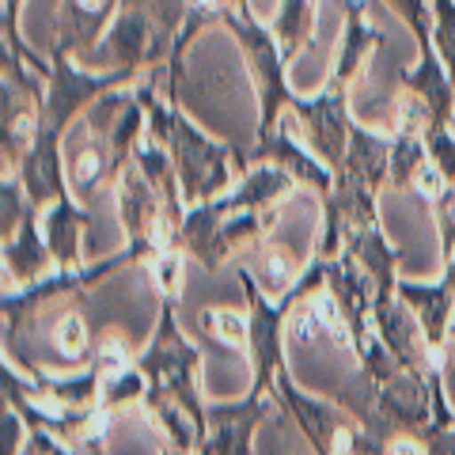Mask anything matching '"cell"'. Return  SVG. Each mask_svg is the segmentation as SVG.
Instances as JSON below:
<instances>
[{"mask_svg": "<svg viewBox=\"0 0 455 455\" xmlns=\"http://www.w3.org/2000/svg\"><path fill=\"white\" fill-rule=\"evenodd\" d=\"M179 171H182V194L190 202H209L212 194L224 187L228 167L220 160V148L205 145L202 137H194L190 130H179Z\"/></svg>", "mask_w": 455, "mask_h": 455, "instance_id": "obj_2", "label": "cell"}, {"mask_svg": "<svg viewBox=\"0 0 455 455\" xmlns=\"http://www.w3.org/2000/svg\"><path fill=\"white\" fill-rule=\"evenodd\" d=\"M190 4H197V8H217L220 0H190Z\"/></svg>", "mask_w": 455, "mask_h": 455, "instance_id": "obj_10", "label": "cell"}, {"mask_svg": "<svg viewBox=\"0 0 455 455\" xmlns=\"http://www.w3.org/2000/svg\"><path fill=\"white\" fill-rule=\"evenodd\" d=\"M88 224V217L68 202V197H57V202L42 212V235H46V247L53 254L57 269H76L80 266V228Z\"/></svg>", "mask_w": 455, "mask_h": 455, "instance_id": "obj_3", "label": "cell"}, {"mask_svg": "<svg viewBox=\"0 0 455 455\" xmlns=\"http://www.w3.org/2000/svg\"><path fill=\"white\" fill-rule=\"evenodd\" d=\"M107 164H110V156L95 137L68 140V148H65V179H68V187H73L76 194L95 190V182L107 175Z\"/></svg>", "mask_w": 455, "mask_h": 455, "instance_id": "obj_5", "label": "cell"}, {"mask_svg": "<svg viewBox=\"0 0 455 455\" xmlns=\"http://www.w3.org/2000/svg\"><path fill=\"white\" fill-rule=\"evenodd\" d=\"M448 353H455V319H451V326H448Z\"/></svg>", "mask_w": 455, "mask_h": 455, "instance_id": "obj_9", "label": "cell"}, {"mask_svg": "<svg viewBox=\"0 0 455 455\" xmlns=\"http://www.w3.org/2000/svg\"><path fill=\"white\" fill-rule=\"evenodd\" d=\"M182 266H187V259H182V247H167V251H156L152 259L145 262L148 277L156 281V289H160L164 300L175 304V296L182 289Z\"/></svg>", "mask_w": 455, "mask_h": 455, "instance_id": "obj_6", "label": "cell"}, {"mask_svg": "<svg viewBox=\"0 0 455 455\" xmlns=\"http://www.w3.org/2000/svg\"><path fill=\"white\" fill-rule=\"evenodd\" d=\"M137 368L148 376V395H145V410L179 406L194 418V425L202 429V440L209 433V410L197 395V372H202V353L197 346H190L187 334L179 331L175 323V307L171 300L160 311V323H156V334L148 341V349L137 357Z\"/></svg>", "mask_w": 455, "mask_h": 455, "instance_id": "obj_1", "label": "cell"}, {"mask_svg": "<svg viewBox=\"0 0 455 455\" xmlns=\"http://www.w3.org/2000/svg\"><path fill=\"white\" fill-rule=\"evenodd\" d=\"M50 262H53V254L46 247V235H38V220L31 209L16 235V243H12V239L4 243V277L8 281L16 277V284H31L38 277H46Z\"/></svg>", "mask_w": 455, "mask_h": 455, "instance_id": "obj_4", "label": "cell"}, {"mask_svg": "<svg viewBox=\"0 0 455 455\" xmlns=\"http://www.w3.org/2000/svg\"><path fill=\"white\" fill-rule=\"evenodd\" d=\"M202 326L217 341H224V346H232V349H247V341H251V315L243 319L239 311L212 307V311L202 315Z\"/></svg>", "mask_w": 455, "mask_h": 455, "instance_id": "obj_7", "label": "cell"}, {"mask_svg": "<svg viewBox=\"0 0 455 455\" xmlns=\"http://www.w3.org/2000/svg\"><path fill=\"white\" fill-rule=\"evenodd\" d=\"M76 4H80L84 12H99V8H103V4H107V0H76Z\"/></svg>", "mask_w": 455, "mask_h": 455, "instance_id": "obj_8", "label": "cell"}]
</instances>
